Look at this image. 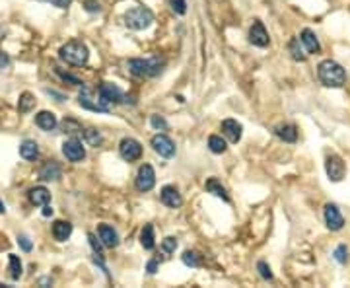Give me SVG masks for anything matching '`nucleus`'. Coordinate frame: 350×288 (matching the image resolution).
Listing matches in <instances>:
<instances>
[{
	"mask_svg": "<svg viewBox=\"0 0 350 288\" xmlns=\"http://www.w3.org/2000/svg\"><path fill=\"white\" fill-rule=\"evenodd\" d=\"M257 269H259V273H261V277L265 278V280H271V278H273V273H271V267L267 265L265 261H259V263H257Z\"/></svg>",
	"mask_w": 350,
	"mask_h": 288,
	"instance_id": "nucleus-35",
	"label": "nucleus"
},
{
	"mask_svg": "<svg viewBox=\"0 0 350 288\" xmlns=\"http://www.w3.org/2000/svg\"><path fill=\"white\" fill-rule=\"evenodd\" d=\"M134 185H136L138 191H142V193L154 189V185H156V174H154V167L150 166V164L140 166L138 174H136V181H134Z\"/></svg>",
	"mask_w": 350,
	"mask_h": 288,
	"instance_id": "nucleus-6",
	"label": "nucleus"
},
{
	"mask_svg": "<svg viewBox=\"0 0 350 288\" xmlns=\"http://www.w3.org/2000/svg\"><path fill=\"white\" fill-rule=\"evenodd\" d=\"M78 103H80L84 109L96 111V113H109V105H107L105 101H101V98L96 100L94 92H92V90H88V88H84L82 92H80V96H78Z\"/></svg>",
	"mask_w": 350,
	"mask_h": 288,
	"instance_id": "nucleus-5",
	"label": "nucleus"
},
{
	"mask_svg": "<svg viewBox=\"0 0 350 288\" xmlns=\"http://www.w3.org/2000/svg\"><path fill=\"white\" fill-rule=\"evenodd\" d=\"M56 72H59V76L63 78L65 82H70V84H74V86H80V84H82V82H80V78L72 76V74H66V72H63V70H59V68H56Z\"/></svg>",
	"mask_w": 350,
	"mask_h": 288,
	"instance_id": "nucleus-38",
	"label": "nucleus"
},
{
	"mask_svg": "<svg viewBox=\"0 0 350 288\" xmlns=\"http://www.w3.org/2000/svg\"><path fill=\"white\" fill-rule=\"evenodd\" d=\"M59 56H61L65 63H68V65L82 67V65H86V63H88V56H90V53H88V47L82 43V41H68L66 45H63V47H61Z\"/></svg>",
	"mask_w": 350,
	"mask_h": 288,
	"instance_id": "nucleus-3",
	"label": "nucleus"
},
{
	"mask_svg": "<svg viewBox=\"0 0 350 288\" xmlns=\"http://www.w3.org/2000/svg\"><path fill=\"white\" fill-rule=\"evenodd\" d=\"M72 234V224L66 220H56L53 224V236H55L56 242H66Z\"/></svg>",
	"mask_w": 350,
	"mask_h": 288,
	"instance_id": "nucleus-21",
	"label": "nucleus"
},
{
	"mask_svg": "<svg viewBox=\"0 0 350 288\" xmlns=\"http://www.w3.org/2000/svg\"><path fill=\"white\" fill-rule=\"evenodd\" d=\"M20 156L27 162H35L39 158V146L35 140H23L20 144Z\"/></svg>",
	"mask_w": 350,
	"mask_h": 288,
	"instance_id": "nucleus-20",
	"label": "nucleus"
},
{
	"mask_svg": "<svg viewBox=\"0 0 350 288\" xmlns=\"http://www.w3.org/2000/svg\"><path fill=\"white\" fill-rule=\"evenodd\" d=\"M183 263L189 267H198L200 265V255L197 251H185L183 253Z\"/></svg>",
	"mask_w": 350,
	"mask_h": 288,
	"instance_id": "nucleus-32",
	"label": "nucleus"
},
{
	"mask_svg": "<svg viewBox=\"0 0 350 288\" xmlns=\"http://www.w3.org/2000/svg\"><path fill=\"white\" fill-rule=\"evenodd\" d=\"M222 133H224V136H226L230 142L236 144V142H240L241 140L243 127H241L236 119H226V121H222Z\"/></svg>",
	"mask_w": 350,
	"mask_h": 288,
	"instance_id": "nucleus-14",
	"label": "nucleus"
},
{
	"mask_svg": "<svg viewBox=\"0 0 350 288\" xmlns=\"http://www.w3.org/2000/svg\"><path fill=\"white\" fill-rule=\"evenodd\" d=\"M99 240L105 247H117L119 245V234L115 232V228L109 224H99L98 228Z\"/></svg>",
	"mask_w": 350,
	"mask_h": 288,
	"instance_id": "nucleus-15",
	"label": "nucleus"
},
{
	"mask_svg": "<svg viewBox=\"0 0 350 288\" xmlns=\"http://www.w3.org/2000/svg\"><path fill=\"white\" fill-rule=\"evenodd\" d=\"M160 197H162V203H164L165 207H169V209H177V207H181V203H183L179 191H177L173 185H165V187L162 189V193H160Z\"/></svg>",
	"mask_w": 350,
	"mask_h": 288,
	"instance_id": "nucleus-16",
	"label": "nucleus"
},
{
	"mask_svg": "<svg viewBox=\"0 0 350 288\" xmlns=\"http://www.w3.org/2000/svg\"><path fill=\"white\" fill-rule=\"evenodd\" d=\"M84 8H86L88 12H99L101 10V4H99L98 0H86V2H84Z\"/></svg>",
	"mask_w": 350,
	"mask_h": 288,
	"instance_id": "nucleus-40",
	"label": "nucleus"
},
{
	"mask_svg": "<svg viewBox=\"0 0 350 288\" xmlns=\"http://www.w3.org/2000/svg\"><path fill=\"white\" fill-rule=\"evenodd\" d=\"M88 238H90V244H92V247H94L96 255H101V244H99L98 240H96V236H94V234H90Z\"/></svg>",
	"mask_w": 350,
	"mask_h": 288,
	"instance_id": "nucleus-41",
	"label": "nucleus"
},
{
	"mask_svg": "<svg viewBox=\"0 0 350 288\" xmlns=\"http://www.w3.org/2000/svg\"><path fill=\"white\" fill-rule=\"evenodd\" d=\"M335 259H337L339 263H346V259H348V249H346V245H339V247L335 249Z\"/></svg>",
	"mask_w": 350,
	"mask_h": 288,
	"instance_id": "nucleus-34",
	"label": "nucleus"
},
{
	"mask_svg": "<svg viewBox=\"0 0 350 288\" xmlns=\"http://www.w3.org/2000/svg\"><path fill=\"white\" fill-rule=\"evenodd\" d=\"M35 123H37V127L43 129V131H53L56 127V117H55V113H51V111H39V113L35 115Z\"/></svg>",
	"mask_w": 350,
	"mask_h": 288,
	"instance_id": "nucleus-19",
	"label": "nucleus"
},
{
	"mask_svg": "<svg viewBox=\"0 0 350 288\" xmlns=\"http://www.w3.org/2000/svg\"><path fill=\"white\" fill-rule=\"evenodd\" d=\"M53 214V209L49 207V205H45V209H43V216H51Z\"/></svg>",
	"mask_w": 350,
	"mask_h": 288,
	"instance_id": "nucleus-45",
	"label": "nucleus"
},
{
	"mask_svg": "<svg viewBox=\"0 0 350 288\" xmlns=\"http://www.w3.org/2000/svg\"><path fill=\"white\" fill-rule=\"evenodd\" d=\"M39 178L43 179V181H56V179L61 178V166L56 164L55 160L45 162L43 167L39 169Z\"/></svg>",
	"mask_w": 350,
	"mask_h": 288,
	"instance_id": "nucleus-18",
	"label": "nucleus"
},
{
	"mask_svg": "<svg viewBox=\"0 0 350 288\" xmlns=\"http://www.w3.org/2000/svg\"><path fill=\"white\" fill-rule=\"evenodd\" d=\"M8 65H10V59H8V55L0 51V70H2V68H6Z\"/></svg>",
	"mask_w": 350,
	"mask_h": 288,
	"instance_id": "nucleus-43",
	"label": "nucleus"
},
{
	"mask_svg": "<svg viewBox=\"0 0 350 288\" xmlns=\"http://www.w3.org/2000/svg\"><path fill=\"white\" fill-rule=\"evenodd\" d=\"M317 74H319V80H321L325 86H329V88H342L344 82H346V72H344V68L340 67L339 63L331 61V59L319 63Z\"/></svg>",
	"mask_w": 350,
	"mask_h": 288,
	"instance_id": "nucleus-1",
	"label": "nucleus"
},
{
	"mask_svg": "<svg viewBox=\"0 0 350 288\" xmlns=\"http://www.w3.org/2000/svg\"><path fill=\"white\" fill-rule=\"evenodd\" d=\"M325 222H327L329 230H333V232H337L344 226V218H342L337 205H327L325 207Z\"/></svg>",
	"mask_w": 350,
	"mask_h": 288,
	"instance_id": "nucleus-12",
	"label": "nucleus"
},
{
	"mask_svg": "<svg viewBox=\"0 0 350 288\" xmlns=\"http://www.w3.org/2000/svg\"><path fill=\"white\" fill-rule=\"evenodd\" d=\"M165 67V59L162 56H150V59H131L129 70L136 78H154L158 76Z\"/></svg>",
	"mask_w": 350,
	"mask_h": 288,
	"instance_id": "nucleus-2",
	"label": "nucleus"
},
{
	"mask_svg": "<svg viewBox=\"0 0 350 288\" xmlns=\"http://www.w3.org/2000/svg\"><path fill=\"white\" fill-rule=\"evenodd\" d=\"M276 136H280L284 142H296L298 131L294 125H280V127H276Z\"/></svg>",
	"mask_w": 350,
	"mask_h": 288,
	"instance_id": "nucleus-24",
	"label": "nucleus"
},
{
	"mask_svg": "<svg viewBox=\"0 0 350 288\" xmlns=\"http://www.w3.org/2000/svg\"><path fill=\"white\" fill-rule=\"evenodd\" d=\"M300 43L306 47V51L309 53V55H315V53L321 51V45H319L317 35L313 34L311 30H304V32L300 34Z\"/></svg>",
	"mask_w": 350,
	"mask_h": 288,
	"instance_id": "nucleus-17",
	"label": "nucleus"
},
{
	"mask_svg": "<svg viewBox=\"0 0 350 288\" xmlns=\"http://www.w3.org/2000/svg\"><path fill=\"white\" fill-rule=\"evenodd\" d=\"M207 191L208 193H212V195H216V197H220V199H224V200H230V197H228V193H226V189H224V185L220 183L216 178H210L207 181Z\"/></svg>",
	"mask_w": 350,
	"mask_h": 288,
	"instance_id": "nucleus-23",
	"label": "nucleus"
},
{
	"mask_svg": "<svg viewBox=\"0 0 350 288\" xmlns=\"http://www.w3.org/2000/svg\"><path fill=\"white\" fill-rule=\"evenodd\" d=\"M140 244H142L144 249H154V226L152 224H144L142 234H140Z\"/></svg>",
	"mask_w": 350,
	"mask_h": 288,
	"instance_id": "nucleus-25",
	"label": "nucleus"
},
{
	"mask_svg": "<svg viewBox=\"0 0 350 288\" xmlns=\"http://www.w3.org/2000/svg\"><path fill=\"white\" fill-rule=\"evenodd\" d=\"M152 148L160 156H164V158H171L175 154V142L169 136H165V134L152 136Z\"/></svg>",
	"mask_w": 350,
	"mask_h": 288,
	"instance_id": "nucleus-10",
	"label": "nucleus"
},
{
	"mask_svg": "<svg viewBox=\"0 0 350 288\" xmlns=\"http://www.w3.org/2000/svg\"><path fill=\"white\" fill-rule=\"evenodd\" d=\"M30 200H32L33 205H37V207H45L51 200V193L45 187H33L30 191Z\"/></svg>",
	"mask_w": 350,
	"mask_h": 288,
	"instance_id": "nucleus-22",
	"label": "nucleus"
},
{
	"mask_svg": "<svg viewBox=\"0 0 350 288\" xmlns=\"http://www.w3.org/2000/svg\"><path fill=\"white\" fill-rule=\"evenodd\" d=\"M6 212V209H4V205H2V200H0V214H4Z\"/></svg>",
	"mask_w": 350,
	"mask_h": 288,
	"instance_id": "nucleus-46",
	"label": "nucleus"
},
{
	"mask_svg": "<svg viewBox=\"0 0 350 288\" xmlns=\"http://www.w3.org/2000/svg\"><path fill=\"white\" fill-rule=\"evenodd\" d=\"M63 154L70 162H82L86 158V150H84V146H82V142L78 138H70V140H66L63 144Z\"/></svg>",
	"mask_w": 350,
	"mask_h": 288,
	"instance_id": "nucleus-9",
	"label": "nucleus"
},
{
	"mask_svg": "<svg viewBox=\"0 0 350 288\" xmlns=\"http://www.w3.org/2000/svg\"><path fill=\"white\" fill-rule=\"evenodd\" d=\"M33 105H35V98H33L30 92H23L22 96H20V101H18V109H20V113L32 111Z\"/></svg>",
	"mask_w": 350,
	"mask_h": 288,
	"instance_id": "nucleus-29",
	"label": "nucleus"
},
{
	"mask_svg": "<svg viewBox=\"0 0 350 288\" xmlns=\"http://www.w3.org/2000/svg\"><path fill=\"white\" fill-rule=\"evenodd\" d=\"M98 96L101 98V101H105L107 105L109 103H121L123 101V92H121L115 84H109V82H103L98 90Z\"/></svg>",
	"mask_w": 350,
	"mask_h": 288,
	"instance_id": "nucleus-11",
	"label": "nucleus"
},
{
	"mask_svg": "<svg viewBox=\"0 0 350 288\" xmlns=\"http://www.w3.org/2000/svg\"><path fill=\"white\" fill-rule=\"evenodd\" d=\"M18 244L22 245L23 251H32V249H33V244L30 242V238H27V236H23V234H20V236H18Z\"/></svg>",
	"mask_w": 350,
	"mask_h": 288,
	"instance_id": "nucleus-39",
	"label": "nucleus"
},
{
	"mask_svg": "<svg viewBox=\"0 0 350 288\" xmlns=\"http://www.w3.org/2000/svg\"><path fill=\"white\" fill-rule=\"evenodd\" d=\"M249 41H251L255 47H267V45H269V34H267L265 25H262L259 20H255L251 25V30H249Z\"/></svg>",
	"mask_w": 350,
	"mask_h": 288,
	"instance_id": "nucleus-13",
	"label": "nucleus"
},
{
	"mask_svg": "<svg viewBox=\"0 0 350 288\" xmlns=\"http://www.w3.org/2000/svg\"><path fill=\"white\" fill-rule=\"evenodd\" d=\"M61 127H63V131H65L66 134H82L84 133L82 125H80L78 121H74V119H65V121L61 123Z\"/></svg>",
	"mask_w": 350,
	"mask_h": 288,
	"instance_id": "nucleus-30",
	"label": "nucleus"
},
{
	"mask_svg": "<svg viewBox=\"0 0 350 288\" xmlns=\"http://www.w3.org/2000/svg\"><path fill=\"white\" fill-rule=\"evenodd\" d=\"M288 49H290V55H292L294 61H300V63H304V61H306V53H304V49H302V45H300V39H298V37H294V39L290 41Z\"/></svg>",
	"mask_w": 350,
	"mask_h": 288,
	"instance_id": "nucleus-28",
	"label": "nucleus"
},
{
	"mask_svg": "<svg viewBox=\"0 0 350 288\" xmlns=\"http://www.w3.org/2000/svg\"><path fill=\"white\" fill-rule=\"evenodd\" d=\"M84 138H86V142L90 144V146H99V144H101V134H99V131H96V129H86V131H84Z\"/></svg>",
	"mask_w": 350,
	"mask_h": 288,
	"instance_id": "nucleus-31",
	"label": "nucleus"
},
{
	"mask_svg": "<svg viewBox=\"0 0 350 288\" xmlns=\"http://www.w3.org/2000/svg\"><path fill=\"white\" fill-rule=\"evenodd\" d=\"M169 4H171V8H173L175 14H179V16H183V14L187 12L185 0H169Z\"/></svg>",
	"mask_w": 350,
	"mask_h": 288,
	"instance_id": "nucleus-33",
	"label": "nucleus"
},
{
	"mask_svg": "<svg viewBox=\"0 0 350 288\" xmlns=\"http://www.w3.org/2000/svg\"><path fill=\"white\" fill-rule=\"evenodd\" d=\"M146 269H148V273H150V275H154V273L158 271V259H152V261L148 263V267H146Z\"/></svg>",
	"mask_w": 350,
	"mask_h": 288,
	"instance_id": "nucleus-44",
	"label": "nucleus"
},
{
	"mask_svg": "<svg viewBox=\"0 0 350 288\" xmlns=\"http://www.w3.org/2000/svg\"><path fill=\"white\" fill-rule=\"evenodd\" d=\"M152 22H154L152 12L148 10V8H142V6L132 8V10H129L125 14V25L131 27V30H136V32L146 30Z\"/></svg>",
	"mask_w": 350,
	"mask_h": 288,
	"instance_id": "nucleus-4",
	"label": "nucleus"
},
{
	"mask_svg": "<svg viewBox=\"0 0 350 288\" xmlns=\"http://www.w3.org/2000/svg\"><path fill=\"white\" fill-rule=\"evenodd\" d=\"M325 169H327V176L331 181H340L344 178V171H346V166L342 162V158L337 154H331L327 158V164H325Z\"/></svg>",
	"mask_w": 350,
	"mask_h": 288,
	"instance_id": "nucleus-8",
	"label": "nucleus"
},
{
	"mask_svg": "<svg viewBox=\"0 0 350 288\" xmlns=\"http://www.w3.org/2000/svg\"><path fill=\"white\" fill-rule=\"evenodd\" d=\"M162 247H164L165 253H173L175 249H177V240L169 236V238H165V240H164V244H162Z\"/></svg>",
	"mask_w": 350,
	"mask_h": 288,
	"instance_id": "nucleus-37",
	"label": "nucleus"
},
{
	"mask_svg": "<svg viewBox=\"0 0 350 288\" xmlns=\"http://www.w3.org/2000/svg\"><path fill=\"white\" fill-rule=\"evenodd\" d=\"M49 2H51L53 6H56V8H68L72 0H49Z\"/></svg>",
	"mask_w": 350,
	"mask_h": 288,
	"instance_id": "nucleus-42",
	"label": "nucleus"
},
{
	"mask_svg": "<svg viewBox=\"0 0 350 288\" xmlns=\"http://www.w3.org/2000/svg\"><path fill=\"white\" fill-rule=\"evenodd\" d=\"M150 123H152L154 129H158V131H167V123H165V119L158 117V115H152V117H150Z\"/></svg>",
	"mask_w": 350,
	"mask_h": 288,
	"instance_id": "nucleus-36",
	"label": "nucleus"
},
{
	"mask_svg": "<svg viewBox=\"0 0 350 288\" xmlns=\"http://www.w3.org/2000/svg\"><path fill=\"white\" fill-rule=\"evenodd\" d=\"M8 261H10V265H8V275H10L12 280H18V278L22 277V261H20L18 255H10Z\"/></svg>",
	"mask_w": 350,
	"mask_h": 288,
	"instance_id": "nucleus-26",
	"label": "nucleus"
},
{
	"mask_svg": "<svg viewBox=\"0 0 350 288\" xmlns=\"http://www.w3.org/2000/svg\"><path fill=\"white\" fill-rule=\"evenodd\" d=\"M119 152L123 160L134 162V160H138L142 156V146H140L138 140H134V138H123L119 146Z\"/></svg>",
	"mask_w": 350,
	"mask_h": 288,
	"instance_id": "nucleus-7",
	"label": "nucleus"
},
{
	"mask_svg": "<svg viewBox=\"0 0 350 288\" xmlns=\"http://www.w3.org/2000/svg\"><path fill=\"white\" fill-rule=\"evenodd\" d=\"M208 148L214 152V154H224L226 152V140L222 138V136H218V134H212L210 138H208Z\"/></svg>",
	"mask_w": 350,
	"mask_h": 288,
	"instance_id": "nucleus-27",
	"label": "nucleus"
}]
</instances>
